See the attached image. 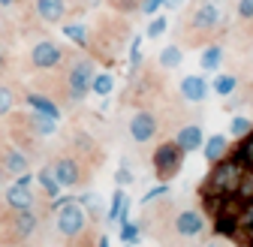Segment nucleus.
<instances>
[{
	"mask_svg": "<svg viewBox=\"0 0 253 247\" xmlns=\"http://www.w3.org/2000/svg\"><path fill=\"white\" fill-rule=\"evenodd\" d=\"M241 163L238 160H220V163H214V172L208 175V181H205V187H208V193H214V196H232L235 190H238V181H241Z\"/></svg>",
	"mask_w": 253,
	"mask_h": 247,
	"instance_id": "nucleus-1",
	"label": "nucleus"
},
{
	"mask_svg": "<svg viewBox=\"0 0 253 247\" xmlns=\"http://www.w3.org/2000/svg\"><path fill=\"white\" fill-rule=\"evenodd\" d=\"M84 223H87V214L82 208V202L76 199H63L57 202V232L63 238H76L84 232Z\"/></svg>",
	"mask_w": 253,
	"mask_h": 247,
	"instance_id": "nucleus-2",
	"label": "nucleus"
},
{
	"mask_svg": "<svg viewBox=\"0 0 253 247\" xmlns=\"http://www.w3.org/2000/svg\"><path fill=\"white\" fill-rule=\"evenodd\" d=\"M181 163H184V151L175 142H163L160 148L154 151V172H157L160 181H172L178 175Z\"/></svg>",
	"mask_w": 253,
	"mask_h": 247,
	"instance_id": "nucleus-3",
	"label": "nucleus"
},
{
	"mask_svg": "<svg viewBox=\"0 0 253 247\" xmlns=\"http://www.w3.org/2000/svg\"><path fill=\"white\" fill-rule=\"evenodd\" d=\"M93 76H97V70H93V60H87V57H79L76 64L70 67V73H67V87H70V97H73L76 103L87 97Z\"/></svg>",
	"mask_w": 253,
	"mask_h": 247,
	"instance_id": "nucleus-4",
	"label": "nucleus"
},
{
	"mask_svg": "<svg viewBox=\"0 0 253 247\" xmlns=\"http://www.w3.org/2000/svg\"><path fill=\"white\" fill-rule=\"evenodd\" d=\"M60 60H63V48L51 40H40L30 48V64L37 70H54V67H60Z\"/></svg>",
	"mask_w": 253,
	"mask_h": 247,
	"instance_id": "nucleus-5",
	"label": "nucleus"
},
{
	"mask_svg": "<svg viewBox=\"0 0 253 247\" xmlns=\"http://www.w3.org/2000/svg\"><path fill=\"white\" fill-rule=\"evenodd\" d=\"M175 232L181 238H199L205 232V217L196 208H184V211H178V217H175Z\"/></svg>",
	"mask_w": 253,
	"mask_h": 247,
	"instance_id": "nucleus-6",
	"label": "nucleus"
},
{
	"mask_svg": "<svg viewBox=\"0 0 253 247\" xmlns=\"http://www.w3.org/2000/svg\"><path fill=\"white\" fill-rule=\"evenodd\" d=\"M130 136L139 145H145V142H151L157 136V118H154V112H145L142 109V112H136L130 118Z\"/></svg>",
	"mask_w": 253,
	"mask_h": 247,
	"instance_id": "nucleus-7",
	"label": "nucleus"
},
{
	"mask_svg": "<svg viewBox=\"0 0 253 247\" xmlns=\"http://www.w3.org/2000/svg\"><path fill=\"white\" fill-rule=\"evenodd\" d=\"M51 172H54L60 187H76V184L82 181V166H79L76 157H57L51 163Z\"/></svg>",
	"mask_w": 253,
	"mask_h": 247,
	"instance_id": "nucleus-8",
	"label": "nucleus"
},
{
	"mask_svg": "<svg viewBox=\"0 0 253 247\" xmlns=\"http://www.w3.org/2000/svg\"><path fill=\"white\" fill-rule=\"evenodd\" d=\"M217 21H220V3H214V0H202L193 12V18H190V24L196 30H211Z\"/></svg>",
	"mask_w": 253,
	"mask_h": 247,
	"instance_id": "nucleus-9",
	"label": "nucleus"
},
{
	"mask_svg": "<svg viewBox=\"0 0 253 247\" xmlns=\"http://www.w3.org/2000/svg\"><path fill=\"white\" fill-rule=\"evenodd\" d=\"M34 12L45 24H57L67 15V0H34Z\"/></svg>",
	"mask_w": 253,
	"mask_h": 247,
	"instance_id": "nucleus-10",
	"label": "nucleus"
},
{
	"mask_svg": "<svg viewBox=\"0 0 253 247\" xmlns=\"http://www.w3.org/2000/svg\"><path fill=\"white\" fill-rule=\"evenodd\" d=\"M3 199H6V205L12 211H30L34 208V193H30V187H24V184H18V181L6 187Z\"/></svg>",
	"mask_w": 253,
	"mask_h": 247,
	"instance_id": "nucleus-11",
	"label": "nucleus"
},
{
	"mask_svg": "<svg viewBox=\"0 0 253 247\" xmlns=\"http://www.w3.org/2000/svg\"><path fill=\"white\" fill-rule=\"evenodd\" d=\"M202 142H205V136H202V127H199V124H187V127H181V130H178V136H175V145H178L184 154L199 151V148H202Z\"/></svg>",
	"mask_w": 253,
	"mask_h": 247,
	"instance_id": "nucleus-12",
	"label": "nucleus"
},
{
	"mask_svg": "<svg viewBox=\"0 0 253 247\" xmlns=\"http://www.w3.org/2000/svg\"><path fill=\"white\" fill-rule=\"evenodd\" d=\"M181 97L187 103H202L208 97V82L202 76H184L181 79Z\"/></svg>",
	"mask_w": 253,
	"mask_h": 247,
	"instance_id": "nucleus-13",
	"label": "nucleus"
},
{
	"mask_svg": "<svg viewBox=\"0 0 253 247\" xmlns=\"http://www.w3.org/2000/svg\"><path fill=\"white\" fill-rule=\"evenodd\" d=\"M226 151H229V139H226L223 133H214V136H208V142H202V154H205V160H208L211 166L223 160Z\"/></svg>",
	"mask_w": 253,
	"mask_h": 247,
	"instance_id": "nucleus-14",
	"label": "nucleus"
},
{
	"mask_svg": "<svg viewBox=\"0 0 253 247\" xmlns=\"http://www.w3.org/2000/svg\"><path fill=\"white\" fill-rule=\"evenodd\" d=\"M126 214H130V199H126V193L124 190H118L115 196H112V205H109V211H106V220L109 223H115V220H126Z\"/></svg>",
	"mask_w": 253,
	"mask_h": 247,
	"instance_id": "nucleus-15",
	"label": "nucleus"
},
{
	"mask_svg": "<svg viewBox=\"0 0 253 247\" xmlns=\"http://www.w3.org/2000/svg\"><path fill=\"white\" fill-rule=\"evenodd\" d=\"M12 229H15L18 238H30V235H34V229H37V214H34V208H30V211H15Z\"/></svg>",
	"mask_w": 253,
	"mask_h": 247,
	"instance_id": "nucleus-16",
	"label": "nucleus"
},
{
	"mask_svg": "<svg viewBox=\"0 0 253 247\" xmlns=\"http://www.w3.org/2000/svg\"><path fill=\"white\" fill-rule=\"evenodd\" d=\"M27 166H30V163H27V157H24L21 151L9 148V151L3 154V172H6V175H24Z\"/></svg>",
	"mask_w": 253,
	"mask_h": 247,
	"instance_id": "nucleus-17",
	"label": "nucleus"
},
{
	"mask_svg": "<svg viewBox=\"0 0 253 247\" xmlns=\"http://www.w3.org/2000/svg\"><path fill=\"white\" fill-rule=\"evenodd\" d=\"M27 106H30V112H40V115H48V118H60L57 106L48 97H42V94H27Z\"/></svg>",
	"mask_w": 253,
	"mask_h": 247,
	"instance_id": "nucleus-18",
	"label": "nucleus"
},
{
	"mask_svg": "<svg viewBox=\"0 0 253 247\" xmlns=\"http://www.w3.org/2000/svg\"><path fill=\"white\" fill-rule=\"evenodd\" d=\"M30 124L40 136H54L57 130V118H48V115H40V112H30Z\"/></svg>",
	"mask_w": 253,
	"mask_h": 247,
	"instance_id": "nucleus-19",
	"label": "nucleus"
},
{
	"mask_svg": "<svg viewBox=\"0 0 253 247\" xmlns=\"http://www.w3.org/2000/svg\"><path fill=\"white\" fill-rule=\"evenodd\" d=\"M220 60H223V48H220V45H208L202 51V57H199V67L208 70V73H214L220 67Z\"/></svg>",
	"mask_w": 253,
	"mask_h": 247,
	"instance_id": "nucleus-20",
	"label": "nucleus"
},
{
	"mask_svg": "<svg viewBox=\"0 0 253 247\" xmlns=\"http://www.w3.org/2000/svg\"><path fill=\"white\" fill-rule=\"evenodd\" d=\"M90 90L97 97H109L112 90H115V79H112V73H97L93 76V82H90Z\"/></svg>",
	"mask_w": 253,
	"mask_h": 247,
	"instance_id": "nucleus-21",
	"label": "nucleus"
},
{
	"mask_svg": "<svg viewBox=\"0 0 253 247\" xmlns=\"http://www.w3.org/2000/svg\"><path fill=\"white\" fill-rule=\"evenodd\" d=\"M181 60H184V51H181L178 45H166V48L160 51V67H163V70L181 67Z\"/></svg>",
	"mask_w": 253,
	"mask_h": 247,
	"instance_id": "nucleus-22",
	"label": "nucleus"
},
{
	"mask_svg": "<svg viewBox=\"0 0 253 247\" xmlns=\"http://www.w3.org/2000/svg\"><path fill=\"white\" fill-rule=\"evenodd\" d=\"M235 87H238V79H235L232 73H223V76H217V79H214V94H220V97L235 94Z\"/></svg>",
	"mask_w": 253,
	"mask_h": 247,
	"instance_id": "nucleus-23",
	"label": "nucleus"
},
{
	"mask_svg": "<svg viewBox=\"0 0 253 247\" xmlns=\"http://www.w3.org/2000/svg\"><path fill=\"white\" fill-rule=\"evenodd\" d=\"M37 178H40V184H42L45 196H51V199H54V196L63 190L60 184H57V178H54V172H51V166H48V169H40V175H37Z\"/></svg>",
	"mask_w": 253,
	"mask_h": 247,
	"instance_id": "nucleus-24",
	"label": "nucleus"
},
{
	"mask_svg": "<svg viewBox=\"0 0 253 247\" xmlns=\"http://www.w3.org/2000/svg\"><path fill=\"white\" fill-rule=\"evenodd\" d=\"M12 109H15V90L6 87V84H0V118L9 115Z\"/></svg>",
	"mask_w": 253,
	"mask_h": 247,
	"instance_id": "nucleus-25",
	"label": "nucleus"
},
{
	"mask_svg": "<svg viewBox=\"0 0 253 247\" xmlns=\"http://www.w3.org/2000/svg\"><path fill=\"white\" fill-rule=\"evenodd\" d=\"M63 34H67L76 45H82V48L87 45V30H84L82 24H67V27H63Z\"/></svg>",
	"mask_w": 253,
	"mask_h": 247,
	"instance_id": "nucleus-26",
	"label": "nucleus"
},
{
	"mask_svg": "<svg viewBox=\"0 0 253 247\" xmlns=\"http://www.w3.org/2000/svg\"><path fill=\"white\" fill-rule=\"evenodd\" d=\"M235 193H238L241 199H247V202L253 199V169L241 175V181H238V190H235Z\"/></svg>",
	"mask_w": 253,
	"mask_h": 247,
	"instance_id": "nucleus-27",
	"label": "nucleus"
},
{
	"mask_svg": "<svg viewBox=\"0 0 253 247\" xmlns=\"http://www.w3.org/2000/svg\"><path fill=\"white\" fill-rule=\"evenodd\" d=\"M250 130H253V124H250L247 118H241V115H238V118H232V124H229V133H232L235 139H241V136H247Z\"/></svg>",
	"mask_w": 253,
	"mask_h": 247,
	"instance_id": "nucleus-28",
	"label": "nucleus"
},
{
	"mask_svg": "<svg viewBox=\"0 0 253 247\" xmlns=\"http://www.w3.org/2000/svg\"><path fill=\"white\" fill-rule=\"evenodd\" d=\"M166 27H169V21H166V18L160 15V18H154V21L148 24L145 37H148V40H157V37H163V34H166Z\"/></svg>",
	"mask_w": 253,
	"mask_h": 247,
	"instance_id": "nucleus-29",
	"label": "nucleus"
},
{
	"mask_svg": "<svg viewBox=\"0 0 253 247\" xmlns=\"http://www.w3.org/2000/svg\"><path fill=\"white\" fill-rule=\"evenodd\" d=\"M79 202H82V205H87V211H90V214H100V211H103V202H100V196H97V193H84Z\"/></svg>",
	"mask_w": 253,
	"mask_h": 247,
	"instance_id": "nucleus-30",
	"label": "nucleus"
},
{
	"mask_svg": "<svg viewBox=\"0 0 253 247\" xmlns=\"http://www.w3.org/2000/svg\"><path fill=\"white\" fill-rule=\"evenodd\" d=\"M121 238H124L126 244H133V241L139 238V226H136V223H130V220H124V229H121Z\"/></svg>",
	"mask_w": 253,
	"mask_h": 247,
	"instance_id": "nucleus-31",
	"label": "nucleus"
},
{
	"mask_svg": "<svg viewBox=\"0 0 253 247\" xmlns=\"http://www.w3.org/2000/svg\"><path fill=\"white\" fill-rule=\"evenodd\" d=\"M238 18L253 21V0H238Z\"/></svg>",
	"mask_w": 253,
	"mask_h": 247,
	"instance_id": "nucleus-32",
	"label": "nucleus"
},
{
	"mask_svg": "<svg viewBox=\"0 0 253 247\" xmlns=\"http://www.w3.org/2000/svg\"><path fill=\"white\" fill-rule=\"evenodd\" d=\"M160 6H166V0H142V12L145 15H154Z\"/></svg>",
	"mask_w": 253,
	"mask_h": 247,
	"instance_id": "nucleus-33",
	"label": "nucleus"
},
{
	"mask_svg": "<svg viewBox=\"0 0 253 247\" xmlns=\"http://www.w3.org/2000/svg\"><path fill=\"white\" fill-rule=\"evenodd\" d=\"M166 190H169V187H166V181H163L160 187H154V190H148V193H145V202H151V199H157V196H163Z\"/></svg>",
	"mask_w": 253,
	"mask_h": 247,
	"instance_id": "nucleus-34",
	"label": "nucleus"
},
{
	"mask_svg": "<svg viewBox=\"0 0 253 247\" xmlns=\"http://www.w3.org/2000/svg\"><path fill=\"white\" fill-rule=\"evenodd\" d=\"M130 181H133V172L126 169V166H121L118 169V184H130Z\"/></svg>",
	"mask_w": 253,
	"mask_h": 247,
	"instance_id": "nucleus-35",
	"label": "nucleus"
},
{
	"mask_svg": "<svg viewBox=\"0 0 253 247\" xmlns=\"http://www.w3.org/2000/svg\"><path fill=\"white\" fill-rule=\"evenodd\" d=\"M241 160H244V163H250V166H253V139H250V142H247V145H244V151H241Z\"/></svg>",
	"mask_w": 253,
	"mask_h": 247,
	"instance_id": "nucleus-36",
	"label": "nucleus"
},
{
	"mask_svg": "<svg viewBox=\"0 0 253 247\" xmlns=\"http://www.w3.org/2000/svg\"><path fill=\"white\" fill-rule=\"evenodd\" d=\"M0 6H3V9H12V6H18V0H0Z\"/></svg>",
	"mask_w": 253,
	"mask_h": 247,
	"instance_id": "nucleus-37",
	"label": "nucleus"
},
{
	"mask_svg": "<svg viewBox=\"0 0 253 247\" xmlns=\"http://www.w3.org/2000/svg\"><path fill=\"white\" fill-rule=\"evenodd\" d=\"M3 70H6V54L0 51V76H3Z\"/></svg>",
	"mask_w": 253,
	"mask_h": 247,
	"instance_id": "nucleus-38",
	"label": "nucleus"
},
{
	"mask_svg": "<svg viewBox=\"0 0 253 247\" xmlns=\"http://www.w3.org/2000/svg\"><path fill=\"white\" fill-rule=\"evenodd\" d=\"M178 3H181V0H166V6H169V9H178Z\"/></svg>",
	"mask_w": 253,
	"mask_h": 247,
	"instance_id": "nucleus-39",
	"label": "nucleus"
},
{
	"mask_svg": "<svg viewBox=\"0 0 253 247\" xmlns=\"http://www.w3.org/2000/svg\"><path fill=\"white\" fill-rule=\"evenodd\" d=\"M100 247H109V238H100Z\"/></svg>",
	"mask_w": 253,
	"mask_h": 247,
	"instance_id": "nucleus-40",
	"label": "nucleus"
},
{
	"mask_svg": "<svg viewBox=\"0 0 253 247\" xmlns=\"http://www.w3.org/2000/svg\"><path fill=\"white\" fill-rule=\"evenodd\" d=\"M3 175H6V172H3V166H0V184H3Z\"/></svg>",
	"mask_w": 253,
	"mask_h": 247,
	"instance_id": "nucleus-41",
	"label": "nucleus"
},
{
	"mask_svg": "<svg viewBox=\"0 0 253 247\" xmlns=\"http://www.w3.org/2000/svg\"><path fill=\"white\" fill-rule=\"evenodd\" d=\"M205 247H217V244H205Z\"/></svg>",
	"mask_w": 253,
	"mask_h": 247,
	"instance_id": "nucleus-42",
	"label": "nucleus"
}]
</instances>
